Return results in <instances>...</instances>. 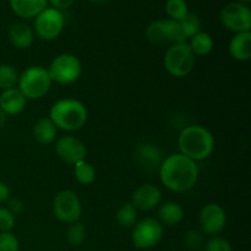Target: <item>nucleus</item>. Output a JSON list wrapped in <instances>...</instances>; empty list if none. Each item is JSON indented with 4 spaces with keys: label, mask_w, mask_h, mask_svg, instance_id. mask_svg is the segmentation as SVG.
<instances>
[{
    "label": "nucleus",
    "mask_w": 251,
    "mask_h": 251,
    "mask_svg": "<svg viewBox=\"0 0 251 251\" xmlns=\"http://www.w3.org/2000/svg\"><path fill=\"white\" fill-rule=\"evenodd\" d=\"M64 28V16L58 9L47 7L36 16L34 31L43 41H53Z\"/></svg>",
    "instance_id": "obj_10"
},
{
    "label": "nucleus",
    "mask_w": 251,
    "mask_h": 251,
    "mask_svg": "<svg viewBox=\"0 0 251 251\" xmlns=\"http://www.w3.org/2000/svg\"><path fill=\"white\" fill-rule=\"evenodd\" d=\"M195 55L189 43H176L168 48L164 55V68L174 77H185L193 71Z\"/></svg>",
    "instance_id": "obj_5"
},
{
    "label": "nucleus",
    "mask_w": 251,
    "mask_h": 251,
    "mask_svg": "<svg viewBox=\"0 0 251 251\" xmlns=\"http://www.w3.org/2000/svg\"><path fill=\"white\" fill-rule=\"evenodd\" d=\"M87 118L88 113L85 104L73 98L58 100L49 110V119L54 123L56 129L64 131H77L82 129Z\"/></svg>",
    "instance_id": "obj_3"
},
{
    "label": "nucleus",
    "mask_w": 251,
    "mask_h": 251,
    "mask_svg": "<svg viewBox=\"0 0 251 251\" xmlns=\"http://www.w3.org/2000/svg\"><path fill=\"white\" fill-rule=\"evenodd\" d=\"M66 242L73 247H78L82 244L86 239V228L81 222L71 223L65 233Z\"/></svg>",
    "instance_id": "obj_26"
},
{
    "label": "nucleus",
    "mask_w": 251,
    "mask_h": 251,
    "mask_svg": "<svg viewBox=\"0 0 251 251\" xmlns=\"http://www.w3.org/2000/svg\"><path fill=\"white\" fill-rule=\"evenodd\" d=\"M134 159L140 169L147 172V173H154L161 168L163 156L157 145L151 144V142H144L135 149Z\"/></svg>",
    "instance_id": "obj_14"
},
{
    "label": "nucleus",
    "mask_w": 251,
    "mask_h": 251,
    "mask_svg": "<svg viewBox=\"0 0 251 251\" xmlns=\"http://www.w3.org/2000/svg\"><path fill=\"white\" fill-rule=\"evenodd\" d=\"M158 218L162 225L166 226H176L183 221L184 210L178 202L174 201H168L163 205L159 206L158 208Z\"/></svg>",
    "instance_id": "obj_21"
},
{
    "label": "nucleus",
    "mask_w": 251,
    "mask_h": 251,
    "mask_svg": "<svg viewBox=\"0 0 251 251\" xmlns=\"http://www.w3.org/2000/svg\"><path fill=\"white\" fill-rule=\"evenodd\" d=\"M50 4L53 5L54 9H68L69 6L74 4L75 0H49Z\"/></svg>",
    "instance_id": "obj_34"
},
{
    "label": "nucleus",
    "mask_w": 251,
    "mask_h": 251,
    "mask_svg": "<svg viewBox=\"0 0 251 251\" xmlns=\"http://www.w3.org/2000/svg\"><path fill=\"white\" fill-rule=\"evenodd\" d=\"M9 38L14 47L19 49H26L33 43L34 33L28 25L17 22V24L12 25L10 28Z\"/></svg>",
    "instance_id": "obj_19"
},
{
    "label": "nucleus",
    "mask_w": 251,
    "mask_h": 251,
    "mask_svg": "<svg viewBox=\"0 0 251 251\" xmlns=\"http://www.w3.org/2000/svg\"><path fill=\"white\" fill-rule=\"evenodd\" d=\"M90 1H92L93 4H105L108 0H90Z\"/></svg>",
    "instance_id": "obj_37"
},
{
    "label": "nucleus",
    "mask_w": 251,
    "mask_h": 251,
    "mask_svg": "<svg viewBox=\"0 0 251 251\" xmlns=\"http://www.w3.org/2000/svg\"><path fill=\"white\" fill-rule=\"evenodd\" d=\"M26 97L19 88L2 91L0 95V109L6 115H16L26 107Z\"/></svg>",
    "instance_id": "obj_16"
},
{
    "label": "nucleus",
    "mask_w": 251,
    "mask_h": 251,
    "mask_svg": "<svg viewBox=\"0 0 251 251\" xmlns=\"http://www.w3.org/2000/svg\"><path fill=\"white\" fill-rule=\"evenodd\" d=\"M19 73L9 64H0V90H10L16 87L19 82Z\"/></svg>",
    "instance_id": "obj_24"
},
{
    "label": "nucleus",
    "mask_w": 251,
    "mask_h": 251,
    "mask_svg": "<svg viewBox=\"0 0 251 251\" xmlns=\"http://www.w3.org/2000/svg\"><path fill=\"white\" fill-rule=\"evenodd\" d=\"M199 223H200L201 232L203 234L215 237L225 229L226 223H227V215L222 206L218 203H207L201 210Z\"/></svg>",
    "instance_id": "obj_12"
},
{
    "label": "nucleus",
    "mask_w": 251,
    "mask_h": 251,
    "mask_svg": "<svg viewBox=\"0 0 251 251\" xmlns=\"http://www.w3.org/2000/svg\"><path fill=\"white\" fill-rule=\"evenodd\" d=\"M146 37L153 44H176L186 42V37L179 21L174 20H157L151 22L146 28Z\"/></svg>",
    "instance_id": "obj_7"
},
{
    "label": "nucleus",
    "mask_w": 251,
    "mask_h": 251,
    "mask_svg": "<svg viewBox=\"0 0 251 251\" xmlns=\"http://www.w3.org/2000/svg\"><path fill=\"white\" fill-rule=\"evenodd\" d=\"M213 38L211 34L206 32H199L195 36L191 37V41L189 43V47L193 50L194 55H207L212 51L213 49Z\"/></svg>",
    "instance_id": "obj_22"
},
{
    "label": "nucleus",
    "mask_w": 251,
    "mask_h": 251,
    "mask_svg": "<svg viewBox=\"0 0 251 251\" xmlns=\"http://www.w3.org/2000/svg\"><path fill=\"white\" fill-rule=\"evenodd\" d=\"M205 251H233L232 244L227 239L215 235L205 244Z\"/></svg>",
    "instance_id": "obj_31"
},
{
    "label": "nucleus",
    "mask_w": 251,
    "mask_h": 251,
    "mask_svg": "<svg viewBox=\"0 0 251 251\" xmlns=\"http://www.w3.org/2000/svg\"><path fill=\"white\" fill-rule=\"evenodd\" d=\"M55 153L61 161L74 166L77 162L83 161L86 158L87 150L81 140L76 139L75 136H71V135H66V136L56 140Z\"/></svg>",
    "instance_id": "obj_13"
},
{
    "label": "nucleus",
    "mask_w": 251,
    "mask_h": 251,
    "mask_svg": "<svg viewBox=\"0 0 251 251\" xmlns=\"http://www.w3.org/2000/svg\"><path fill=\"white\" fill-rule=\"evenodd\" d=\"M162 184L174 193H185L195 186L199 168L195 161L181 153L172 154L163 159L158 171Z\"/></svg>",
    "instance_id": "obj_1"
},
{
    "label": "nucleus",
    "mask_w": 251,
    "mask_h": 251,
    "mask_svg": "<svg viewBox=\"0 0 251 251\" xmlns=\"http://www.w3.org/2000/svg\"><path fill=\"white\" fill-rule=\"evenodd\" d=\"M163 238V226L158 220L146 217L136 222L131 233V242L136 249L146 250L156 247Z\"/></svg>",
    "instance_id": "obj_8"
},
{
    "label": "nucleus",
    "mask_w": 251,
    "mask_h": 251,
    "mask_svg": "<svg viewBox=\"0 0 251 251\" xmlns=\"http://www.w3.org/2000/svg\"><path fill=\"white\" fill-rule=\"evenodd\" d=\"M179 24H180L181 29H183L186 39L191 38V37L195 36L196 33L200 32L201 22L198 15L195 14H190V12H188V15H186L184 19H181L180 21H179Z\"/></svg>",
    "instance_id": "obj_27"
},
{
    "label": "nucleus",
    "mask_w": 251,
    "mask_h": 251,
    "mask_svg": "<svg viewBox=\"0 0 251 251\" xmlns=\"http://www.w3.org/2000/svg\"><path fill=\"white\" fill-rule=\"evenodd\" d=\"M11 9L22 19H31L47 9L48 0H10Z\"/></svg>",
    "instance_id": "obj_18"
},
{
    "label": "nucleus",
    "mask_w": 251,
    "mask_h": 251,
    "mask_svg": "<svg viewBox=\"0 0 251 251\" xmlns=\"http://www.w3.org/2000/svg\"><path fill=\"white\" fill-rule=\"evenodd\" d=\"M15 226V216L6 207H0V233L11 232Z\"/></svg>",
    "instance_id": "obj_32"
},
{
    "label": "nucleus",
    "mask_w": 251,
    "mask_h": 251,
    "mask_svg": "<svg viewBox=\"0 0 251 251\" xmlns=\"http://www.w3.org/2000/svg\"><path fill=\"white\" fill-rule=\"evenodd\" d=\"M166 11L171 20L180 21L188 15V6L184 0H168L166 4Z\"/></svg>",
    "instance_id": "obj_28"
},
{
    "label": "nucleus",
    "mask_w": 251,
    "mask_h": 251,
    "mask_svg": "<svg viewBox=\"0 0 251 251\" xmlns=\"http://www.w3.org/2000/svg\"><path fill=\"white\" fill-rule=\"evenodd\" d=\"M161 200L162 191L158 186L153 184H144L134 191L131 203L136 210L151 211L159 205Z\"/></svg>",
    "instance_id": "obj_15"
},
{
    "label": "nucleus",
    "mask_w": 251,
    "mask_h": 251,
    "mask_svg": "<svg viewBox=\"0 0 251 251\" xmlns=\"http://www.w3.org/2000/svg\"><path fill=\"white\" fill-rule=\"evenodd\" d=\"M221 21L229 31L247 32L251 28V11L243 2H229L221 11Z\"/></svg>",
    "instance_id": "obj_11"
},
{
    "label": "nucleus",
    "mask_w": 251,
    "mask_h": 251,
    "mask_svg": "<svg viewBox=\"0 0 251 251\" xmlns=\"http://www.w3.org/2000/svg\"><path fill=\"white\" fill-rule=\"evenodd\" d=\"M48 70L43 66H29L19 76V90L26 100H39L48 93L51 86Z\"/></svg>",
    "instance_id": "obj_4"
},
{
    "label": "nucleus",
    "mask_w": 251,
    "mask_h": 251,
    "mask_svg": "<svg viewBox=\"0 0 251 251\" xmlns=\"http://www.w3.org/2000/svg\"><path fill=\"white\" fill-rule=\"evenodd\" d=\"M0 251H20V243L11 232L0 233Z\"/></svg>",
    "instance_id": "obj_30"
},
{
    "label": "nucleus",
    "mask_w": 251,
    "mask_h": 251,
    "mask_svg": "<svg viewBox=\"0 0 251 251\" xmlns=\"http://www.w3.org/2000/svg\"><path fill=\"white\" fill-rule=\"evenodd\" d=\"M117 222L120 227L130 228L134 227L137 222V210L134 207L131 202L125 203L118 210L117 212Z\"/></svg>",
    "instance_id": "obj_25"
},
{
    "label": "nucleus",
    "mask_w": 251,
    "mask_h": 251,
    "mask_svg": "<svg viewBox=\"0 0 251 251\" xmlns=\"http://www.w3.org/2000/svg\"><path fill=\"white\" fill-rule=\"evenodd\" d=\"M205 238H203V233L198 229H191L184 237V243H185L186 248L190 250H198L203 245Z\"/></svg>",
    "instance_id": "obj_29"
},
{
    "label": "nucleus",
    "mask_w": 251,
    "mask_h": 251,
    "mask_svg": "<svg viewBox=\"0 0 251 251\" xmlns=\"http://www.w3.org/2000/svg\"><path fill=\"white\" fill-rule=\"evenodd\" d=\"M7 210L12 213V215H19L24 210V203L19 200V199H11L9 200V206H7Z\"/></svg>",
    "instance_id": "obj_33"
},
{
    "label": "nucleus",
    "mask_w": 251,
    "mask_h": 251,
    "mask_svg": "<svg viewBox=\"0 0 251 251\" xmlns=\"http://www.w3.org/2000/svg\"><path fill=\"white\" fill-rule=\"evenodd\" d=\"M10 196V188L5 183L0 181V202L9 200Z\"/></svg>",
    "instance_id": "obj_35"
},
{
    "label": "nucleus",
    "mask_w": 251,
    "mask_h": 251,
    "mask_svg": "<svg viewBox=\"0 0 251 251\" xmlns=\"http://www.w3.org/2000/svg\"><path fill=\"white\" fill-rule=\"evenodd\" d=\"M53 212L60 222L68 225L77 222L82 213L80 199L71 190L59 191L53 201Z\"/></svg>",
    "instance_id": "obj_9"
},
{
    "label": "nucleus",
    "mask_w": 251,
    "mask_h": 251,
    "mask_svg": "<svg viewBox=\"0 0 251 251\" xmlns=\"http://www.w3.org/2000/svg\"><path fill=\"white\" fill-rule=\"evenodd\" d=\"M56 126L54 125V123L49 119V117H43L39 118L33 125V130H32V134H33L34 140H36L38 144L41 145H48L55 140L56 137Z\"/></svg>",
    "instance_id": "obj_20"
},
{
    "label": "nucleus",
    "mask_w": 251,
    "mask_h": 251,
    "mask_svg": "<svg viewBox=\"0 0 251 251\" xmlns=\"http://www.w3.org/2000/svg\"><path fill=\"white\" fill-rule=\"evenodd\" d=\"M240 1H242V2H250L251 0H240Z\"/></svg>",
    "instance_id": "obj_38"
},
{
    "label": "nucleus",
    "mask_w": 251,
    "mask_h": 251,
    "mask_svg": "<svg viewBox=\"0 0 251 251\" xmlns=\"http://www.w3.org/2000/svg\"><path fill=\"white\" fill-rule=\"evenodd\" d=\"M228 50L233 59L238 61H248L251 58V32L237 33L229 42Z\"/></svg>",
    "instance_id": "obj_17"
},
{
    "label": "nucleus",
    "mask_w": 251,
    "mask_h": 251,
    "mask_svg": "<svg viewBox=\"0 0 251 251\" xmlns=\"http://www.w3.org/2000/svg\"><path fill=\"white\" fill-rule=\"evenodd\" d=\"M180 153L193 161H203L215 150V137L212 132L201 125H190L183 129L178 137Z\"/></svg>",
    "instance_id": "obj_2"
},
{
    "label": "nucleus",
    "mask_w": 251,
    "mask_h": 251,
    "mask_svg": "<svg viewBox=\"0 0 251 251\" xmlns=\"http://www.w3.org/2000/svg\"><path fill=\"white\" fill-rule=\"evenodd\" d=\"M48 70L51 82L60 85H70L78 80L82 73V65L74 54L64 53L53 59Z\"/></svg>",
    "instance_id": "obj_6"
},
{
    "label": "nucleus",
    "mask_w": 251,
    "mask_h": 251,
    "mask_svg": "<svg viewBox=\"0 0 251 251\" xmlns=\"http://www.w3.org/2000/svg\"><path fill=\"white\" fill-rule=\"evenodd\" d=\"M74 176L81 185H91L96 180V171L86 159L74 164Z\"/></svg>",
    "instance_id": "obj_23"
},
{
    "label": "nucleus",
    "mask_w": 251,
    "mask_h": 251,
    "mask_svg": "<svg viewBox=\"0 0 251 251\" xmlns=\"http://www.w3.org/2000/svg\"><path fill=\"white\" fill-rule=\"evenodd\" d=\"M6 117L7 115L5 114L1 109H0V129H1V127L5 125V123H6Z\"/></svg>",
    "instance_id": "obj_36"
}]
</instances>
